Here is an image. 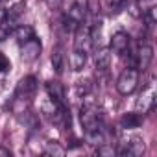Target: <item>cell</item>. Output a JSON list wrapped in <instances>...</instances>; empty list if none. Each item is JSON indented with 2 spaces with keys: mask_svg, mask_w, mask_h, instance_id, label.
<instances>
[{
  "mask_svg": "<svg viewBox=\"0 0 157 157\" xmlns=\"http://www.w3.org/2000/svg\"><path fill=\"white\" fill-rule=\"evenodd\" d=\"M96 153H98V155H111V157H113V155L117 153V150H115L111 144H105V142H102V144L98 146Z\"/></svg>",
  "mask_w": 157,
  "mask_h": 157,
  "instance_id": "d6986e66",
  "label": "cell"
},
{
  "mask_svg": "<svg viewBox=\"0 0 157 157\" xmlns=\"http://www.w3.org/2000/svg\"><path fill=\"white\" fill-rule=\"evenodd\" d=\"M46 93L50 96V100L57 105H67V100H65V87L59 80H50L46 82Z\"/></svg>",
  "mask_w": 157,
  "mask_h": 157,
  "instance_id": "9c48e42d",
  "label": "cell"
},
{
  "mask_svg": "<svg viewBox=\"0 0 157 157\" xmlns=\"http://www.w3.org/2000/svg\"><path fill=\"white\" fill-rule=\"evenodd\" d=\"M151 59H153V46L151 44H140L139 52H137V70L139 72L148 70Z\"/></svg>",
  "mask_w": 157,
  "mask_h": 157,
  "instance_id": "30bf717a",
  "label": "cell"
},
{
  "mask_svg": "<svg viewBox=\"0 0 157 157\" xmlns=\"http://www.w3.org/2000/svg\"><path fill=\"white\" fill-rule=\"evenodd\" d=\"M24 8H26V2L24 0H21V2H17L10 11H8V21H17L21 15H22V11H24Z\"/></svg>",
  "mask_w": 157,
  "mask_h": 157,
  "instance_id": "ac0fdd59",
  "label": "cell"
},
{
  "mask_svg": "<svg viewBox=\"0 0 157 157\" xmlns=\"http://www.w3.org/2000/svg\"><path fill=\"white\" fill-rule=\"evenodd\" d=\"M44 155H54V157H61V155H65V148L57 142V140H48L46 144H44Z\"/></svg>",
  "mask_w": 157,
  "mask_h": 157,
  "instance_id": "2e32d148",
  "label": "cell"
},
{
  "mask_svg": "<svg viewBox=\"0 0 157 157\" xmlns=\"http://www.w3.org/2000/svg\"><path fill=\"white\" fill-rule=\"evenodd\" d=\"M118 155H129V157H139L144 153V140L140 137H133L126 142H122V146L117 150Z\"/></svg>",
  "mask_w": 157,
  "mask_h": 157,
  "instance_id": "52a82bcc",
  "label": "cell"
},
{
  "mask_svg": "<svg viewBox=\"0 0 157 157\" xmlns=\"http://www.w3.org/2000/svg\"><path fill=\"white\" fill-rule=\"evenodd\" d=\"M68 61H70V68H72L74 72H80V70H83L85 65H87V52L74 48L72 54H70V59H68Z\"/></svg>",
  "mask_w": 157,
  "mask_h": 157,
  "instance_id": "4fadbf2b",
  "label": "cell"
},
{
  "mask_svg": "<svg viewBox=\"0 0 157 157\" xmlns=\"http://www.w3.org/2000/svg\"><path fill=\"white\" fill-rule=\"evenodd\" d=\"M139 85V70L133 68V67H128L122 70V74L118 76V80H117V91L118 94L122 96H128L131 94Z\"/></svg>",
  "mask_w": 157,
  "mask_h": 157,
  "instance_id": "6da1fadb",
  "label": "cell"
},
{
  "mask_svg": "<svg viewBox=\"0 0 157 157\" xmlns=\"http://www.w3.org/2000/svg\"><path fill=\"white\" fill-rule=\"evenodd\" d=\"M74 32H76V33H74V48L83 50V52H87V54H89L91 46L94 44V43H93V37H91L89 24H85V22L78 24V28H76Z\"/></svg>",
  "mask_w": 157,
  "mask_h": 157,
  "instance_id": "5b68a950",
  "label": "cell"
},
{
  "mask_svg": "<svg viewBox=\"0 0 157 157\" xmlns=\"http://www.w3.org/2000/svg\"><path fill=\"white\" fill-rule=\"evenodd\" d=\"M144 122V115L142 113H124L118 120V126L122 129H135V128H140Z\"/></svg>",
  "mask_w": 157,
  "mask_h": 157,
  "instance_id": "8fae6325",
  "label": "cell"
},
{
  "mask_svg": "<svg viewBox=\"0 0 157 157\" xmlns=\"http://www.w3.org/2000/svg\"><path fill=\"white\" fill-rule=\"evenodd\" d=\"M44 4L48 6V10H59L61 8V4H63V0H44Z\"/></svg>",
  "mask_w": 157,
  "mask_h": 157,
  "instance_id": "44dd1931",
  "label": "cell"
},
{
  "mask_svg": "<svg viewBox=\"0 0 157 157\" xmlns=\"http://www.w3.org/2000/svg\"><path fill=\"white\" fill-rule=\"evenodd\" d=\"M11 155V151L8 150V148H4V146H0V157H10Z\"/></svg>",
  "mask_w": 157,
  "mask_h": 157,
  "instance_id": "cb8c5ba5",
  "label": "cell"
},
{
  "mask_svg": "<svg viewBox=\"0 0 157 157\" xmlns=\"http://www.w3.org/2000/svg\"><path fill=\"white\" fill-rule=\"evenodd\" d=\"M94 67L100 72H105L111 67V50L109 48H98L94 54Z\"/></svg>",
  "mask_w": 157,
  "mask_h": 157,
  "instance_id": "7c38bea8",
  "label": "cell"
},
{
  "mask_svg": "<svg viewBox=\"0 0 157 157\" xmlns=\"http://www.w3.org/2000/svg\"><path fill=\"white\" fill-rule=\"evenodd\" d=\"M37 87H39V83H37V78H35V76H24L22 80L17 83L15 98H17V100H22V102H24V100L30 102V100L35 96Z\"/></svg>",
  "mask_w": 157,
  "mask_h": 157,
  "instance_id": "3957f363",
  "label": "cell"
},
{
  "mask_svg": "<svg viewBox=\"0 0 157 157\" xmlns=\"http://www.w3.org/2000/svg\"><path fill=\"white\" fill-rule=\"evenodd\" d=\"M85 17H87V6H83V4H80V2H74V4L70 6V10L67 11L65 19H63L65 30H70V32L76 30L78 24L85 22Z\"/></svg>",
  "mask_w": 157,
  "mask_h": 157,
  "instance_id": "7a4b0ae2",
  "label": "cell"
},
{
  "mask_svg": "<svg viewBox=\"0 0 157 157\" xmlns=\"http://www.w3.org/2000/svg\"><path fill=\"white\" fill-rule=\"evenodd\" d=\"M11 33H13V37L17 39V43H19V44L26 43L28 39H32V37L35 35L33 28H32V26H28V24H21V26H17Z\"/></svg>",
  "mask_w": 157,
  "mask_h": 157,
  "instance_id": "5bb4252c",
  "label": "cell"
},
{
  "mask_svg": "<svg viewBox=\"0 0 157 157\" xmlns=\"http://www.w3.org/2000/svg\"><path fill=\"white\" fill-rule=\"evenodd\" d=\"M153 105H155V85H153V82H150L144 89H142V93L139 94V100H137V113H150L151 109H153Z\"/></svg>",
  "mask_w": 157,
  "mask_h": 157,
  "instance_id": "8992f818",
  "label": "cell"
},
{
  "mask_svg": "<svg viewBox=\"0 0 157 157\" xmlns=\"http://www.w3.org/2000/svg\"><path fill=\"white\" fill-rule=\"evenodd\" d=\"M129 44H131L129 35L126 32H117V33H113V37L109 41V50L115 52L117 56H124L129 50Z\"/></svg>",
  "mask_w": 157,
  "mask_h": 157,
  "instance_id": "ba28073f",
  "label": "cell"
},
{
  "mask_svg": "<svg viewBox=\"0 0 157 157\" xmlns=\"http://www.w3.org/2000/svg\"><path fill=\"white\" fill-rule=\"evenodd\" d=\"M50 61H52V67L57 74H63L65 70V54H63V48L61 46H56L52 56H50Z\"/></svg>",
  "mask_w": 157,
  "mask_h": 157,
  "instance_id": "9a60e30c",
  "label": "cell"
},
{
  "mask_svg": "<svg viewBox=\"0 0 157 157\" xmlns=\"http://www.w3.org/2000/svg\"><path fill=\"white\" fill-rule=\"evenodd\" d=\"M41 52H43V43H41V39L37 35H33L32 39H28L26 43L21 44V59L24 63L37 61L39 56H41Z\"/></svg>",
  "mask_w": 157,
  "mask_h": 157,
  "instance_id": "277c9868",
  "label": "cell"
},
{
  "mask_svg": "<svg viewBox=\"0 0 157 157\" xmlns=\"http://www.w3.org/2000/svg\"><path fill=\"white\" fill-rule=\"evenodd\" d=\"M11 68V61L4 56V54H0V74H4Z\"/></svg>",
  "mask_w": 157,
  "mask_h": 157,
  "instance_id": "ffe728a7",
  "label": "cell"
},
{
  "mask_svg": "<svg viewBox=\"0 0 157 157\" xmlns=\"http://www.w3.org/2000/svg\"><path fill=\"white\" fill-rule=\"evenodd\" d=\"M8 35H10V30L4 28V24H0V41H4Z\"/></svg>",
  "mask_w": 157,
  "mask_h": 157,
  "instance_id": "7402d4cb",
  "label": "cell"
},
{
  "mask_svg": "<svg viewBox=\"0 0 157 157\" xmlns=\"http://www.w3.org/2000/svg\"><path fill=\"white\" fill-rule=\"evenodd\" d=\"M91 89H93L91 80H82V82H78V85H76V94L80 98H83L85 94H91Z\"/></svg>",
  "mask_w": 157,
  "mask_h": 157,
  "instance_id": "e0dca14e",
  "label": "cell"
},
{
  "mask_svg": "<svg viewBox=\"0 0 157 157\" xmlns=\"http://www.w3.org/2000/svg\"><path fill=\"white\" fill-rule=\"evenodd\" d=\"M6 21H8V11L4 8H0V24H4Z\"/></svg>",
  "mask_w": 157,
  "mask_h": 157,
  "instance_id": "603a6c76",
  "label": "cell"
}]
</instances>
